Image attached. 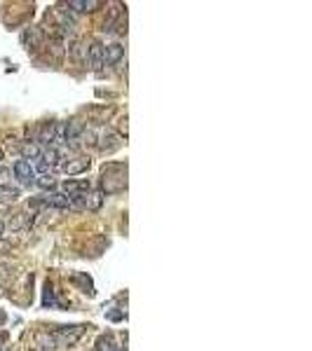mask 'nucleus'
<instances>
[{"label": "nucleus", "mask_w": 312, "mask_h": 351, "mask_svg": "<svg viewBox=\"0 0 312 351\" xmlns=\"http://www.w3.org/2000/svg\"><path fill=\"white\" fill-rule=\"evenodd\" d=\"M101 192H122L124 187H127V164H122L117 169V173H113V166L106 164L103 166V178H101Z\"/></svg>", "instance_id": "obj_1"}, {"label": "nucleus", "mask_w": 312, "mask_h": 351, "mask_svg": "<svg viewBox=\"0 0 312 351\" xmlns=\"http://www.w3.org/2000/svg\"><path fill=\"white\" fill-rule=\"evenodd\" d=\"M85 328L87 325H59L50 337L54 342V346H73V344H78V340L82 337Z\"/></svg>", "instance_id": "obj_2"}, {"label": "nucleus", "mask_w": 312, "mask_h": 351, "mask_svg": "<svg viewBox=\"0 0 312 351\" xmlns=\"http://www.w3.org/2000/svg\"><path fill=\"white\" fill-rule=\"evenodd\" d=\"M120 145H122V134H115V131H111V129H101L99 131V150L101 152L111 155V152H115Z\"/></svg>", "instance_id": "obj_3"}, {"label": "nucleus", "mask_w": 312, "mask_h": 351, "mask_svg": "<svg viewBox=\"0 0 312 351\" xmlns=\"http://www.w3.org/2000/svg\"><path fill=\"white\" fill-rule=\"evenodd\" d=\"M12 171H14V175H17V181L22 183V185H26V187L35 185V169L31 166V162H26V159H17L14 166H12Z\"/></svg>", "instance_id": "obj_4"}, {"label": "nucleus", "mask_w": 312, "mask_h": 351, "mask_svg": "<svg viewBox=\"0 0 312 351\" xmlns=\"http://www.w3.org/2000/svg\"><path fill=\"white\" fill-rule=\"evenodd\" d=\"M85 61H87V66L92 68V71H96V73L101 71V66H103V45H101L99 40H94V42L85 50Z\"/></svg>", "instance_id": "obj_5"}, {"label": "nucleus", "mask_w": 312, "mask_h": 351, "mask_svg": "<svg viewBox=\"0 0 312 351\" xmlns=\"http://www.w3.org/2000/svg\"><path fill=\"white\" fill-rule=\"evenodd\" d=\"M89 166H92V159L80 155V157H73V159H68V162H61L59 169L68 175H80V173H85V171H89Z\"/></svg>", "instance_id": "obj_6"}, {"label": "nucleus", "mask_w": 312, "mask_h": 351, "mask_svg": "<svg viewBox=\"0 0 312 351\" xmlns=\"http://www.w3.org/2000/svg\"><path fill=\"white\" fill-rule=\"evenodd\" d=\"M124 56V47L120 42H111L103 47V66H115Z\"/></svg>", "instance_id": "obj_7"}, {"label": "nucleus", "mask_w": 312, "mask_h": 351, "mask_svg": "<svg viewBox=\"0 0 312 351\" xmlns=\"http://www.w3.org/2000/svg\"><path fill=\"white\" fill-rule=\"evenodd\" d=\"M45 206H54V209H71V197L64 192H47L43 197Z\"/></svg>", "instance_id": "obj_8"}, {"label": "nucleus", "mask_w": 312, "mask_h": 351, "mask_svg": "<svg viewBox=\"0 0 312 351\" xmlns=\"http://www.w3.org/2000/svg\"><path fill=\"white\" fill-rule=\"evenodd\" d=\"M92 190L89 181H66L64 183V194L68 197H75V194H87Z\"/></svg>", "instance_id": "obj_9"}, {"label": "nucleus", "mask_w": 312, "mask_h": 351, "mask_svg": "<svg viewBox=\"0 0 312 351\" xmlns=\"http://www.w3.org/2000/svg\"><path fill=\"white\" fill-rule=\"evenodd\" d=\"M82 131H85V126H82V122H78V120H71L66 124V131H64V138H66V145L68 143H75L80 136H82Z\"/></svg>", "instance_id": "obj_10"}, {"label": "nucleus", "mask_w": 312, "mask_h": 351, "mask_svg": "<svg viewBox=\"0 0 312 351\" xmlns=\"http://www.w3.org/2000/svg\"><path fill=\"white\" fill-rule=\"evenodd\" d=\"M71 283L80 286V291L87 293V295H94V283H92V279H89L87 274H80V272L71 274Z\"/></svg>", "instance_id": "obj_11"}, {"label": "nucleus", "mask_w": 312, "mask_h": 351, "mask_svg": "<svg viewBox=\"0 0 312 351\" xmlns=\"http://www.w3.org/2000/svg\"><path fill=\"white\" fill-rule=\"evenodd\" d=\"M54 17H56V21H59V28H61V35H66V33H73V19L66 14V10H54Z\"/></svg>", "instance_id": "obj_12"}, {"label": "nucleus", "mask_w": 312, "mask_h": 351, "mask_svg": "<svg viewBox=\"0 0 312 351\" xmlns=\"http://www.w3.org/2000/svg\"><path fill=\"white\" fill-rule=\"evenodd\" d=\"M99 5L101 3H96V0H71L68 3V7L75 12H94Z\"/></svg>", "instance_id": "obj_13"}, {"label": "nucleus", "mask_w": 312, "mask_h": 351, "mask_svg": "<svg viewBox=\"0 0 312 351\" xmlns=\"http://www.w3.org/2000/svg\"><path fill=\"white\" fill-rule=\"evenodd\" d=\"M14 267L12 265H0V286L3 288H10L12 281H14Z\"/></svg>", "instance_id": "obj_14"}, {"label": "nucleus", "mask_w": 312, "mask_h": 351, "mask_svg": "<svg viewBox=\"0 0 312 351\" xmlns=\"http://www.w3.org/2000/svg\"><path fill=\"white\" fill-rule=\"evenodd\" d=\"M22 155L24 159H40V155H43V148H40L38 143H24L22 145Z\"/></svg>", "instance_id": "obj_15"}, {"label": "nucleus", "mask_w": 312, "mask_h": 351, "mask_svg": "<svg viewBox=\"0 0 312 351\" xmlns=\"http://www.w3.org/2000/svg\"><path fill=\"white\" fill-rule=\"evenodd\" d=\"M19 199V190L12 185H3L0 187V204H7V202H17Z\"/></svg>", "instance_id": "obj_16"}, {"label": "nucleus", "mask_w": 312, "mask_h": 351, "mask_svg": "<svg viewBox=\"0 0 312 351\" xmlns=\"http://www.w3.org/2000/svg\"><path fill=\"white\" fill-rule=\"evenodd\" d=\"M101 202H103V192L101 190H94V192H87V209L89 211H99Z\"/></svg>", "instance_id": "obj_17"}, {"label": "nucleus", "mask_w": 312, "mask_h": 351, "mask_svg": "<svg viewBox=\"0 0 312 351\" xmlns=\"http://www.w3.org/2000/svg\"><path fill=\"white\" fill-rule=\"evenodd\" d=\"M35 185H40L43 190H52V187H56V181L52 178V173H45L40 178H35Z\"/></svg>", "instance_id": "obj_18"}, {"label": "nucleus", "mask_w": 312, "mask_h": 351, "mask_svg": "<svg viewBox=\"0 0 312 351\" xmlns=\"http://www.w3.org/2000/svg\"><path fill=\"white\" fill-rule=\"evenodd\" d=\"M3 185H12V169H7V166L0 169V187Z\"/></svg>", "instance_id": "obj_19"}, {"label": "nucleus", "mask_w": 312, "mask_h": 351, "mask_svg": "<svg viewBox=\"0 0 312 351\" xmlns=\"http://www.w3.org/2000/svg\"><path fill=\"white\" fill-rule=\"evenodd\" d=\"M54 302H56V300H54V291H52V286L47 283V288H45V297H43V304H45V307H47V304L52 307Z\"/></svg>", "instance_id": "obj_20"}, {"label": "nucleus", "mask_w": 312, "mask_h": 351, "mask_svg": "<svg viewBox=\"0 0 312 351\" xmlns=\"http://www.w3.org/2000/svg\"><path fill=\"white\" fill-rule=\"evenodd\" d=\"M24 225H26V215L24 213H19L17 218H14V223H10L12 230H19V227H24Z\"/></svg>", "instance_id": "obj_21"}, {"label": "nucleus", "mask_w": 312, "mask_h": 351, "mask_svg": "<svg viewBox=\"0 0 312 351\" xmlns=\"http://www.w3.org/2000/svg\"><path fill=\"white\" fill-rule=\"evenodd\" d=\"M3 232H5V223L0 220V239H3Z\"/></svg>", "instance_id": "obj_22"}, {"label": "nucleus", "mask_w": 312, "mask_h": 351, "mask_svg": "<svg viewBox=\"0 0 312 351\" xmlns=\"http://www.w3.org/2000/svg\"><path fill=\"white\" fill-rule=\"evenodd\" d=\"M0 159H3V148H0Z\"/></svg>", "instance_id": "obj_23"}, {"label": "nucleus", "mask_w": 312, "mask_h": 351, "mask_svg": "<svg viewBox=\"0 0 312 351\" xmlns=\"http://www.w3.org/2000/svg\"><path fill=\"white\" fill-rule=\"evenodd\" d=\"M0 344H3V340H0ZM0 349H3V346H0Z\"/></svg>", "instance_id": "obj_24"}, {"label": "nucleus", "mask_w": 312, "mask_h": 351, "mask_svg": "<svg viewBox=\"0 0 312 351\" xmlns=\"http://www.w3.org/2000/svg\"><path fill=\"white\" fill-rule=\"evenodd\" d=\"M3 351H7V349H3Z\"/></svg>", "instance_id": "obj_25"}]
</instances>
